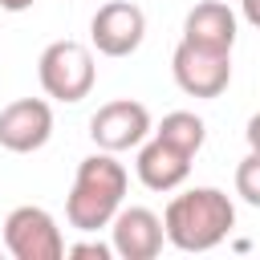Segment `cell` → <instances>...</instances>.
<instances>
[{
	"instance_id": "cell-6",
	"label": "cell",
	"mask_w": 260,
	"mask_h": 260,
	"mask_svg": "<svg viewBox=\"0 0 260 260\" xmlns=\"http://www.w3.org/2000/svg\"><path fill=\"white\" fill-rule=\"evenodd\" d=\"M171 73H175L183 93L219 98L232 81V53H211V49H195V45L179 41V49L171 57Z\"/></svg>"
},
{
	"instance_id": "cell-4",
	"label": "cell",
	"mask_w": 260,
	"mask_h": 260,
	"mask_svg": "<svg viewBox=\"0 0 260 260\" xmlns=\"http://www.w3.org/2000/svg\"><path fill=\"white\" fill-rule=\"evenodd\" d=\"M4 248L16 260H61L65 256V240H61L57 219L45 207H32V203L8 211V219H4Z\"/></svg>"
},
{
	"instance_id": "cell-1",
	"label": "cell",
	"mask_w": 260,
	"mask_h": 260,
	"mask_svg": "<svg viewBox=\"0 0 260 260\" xmlns=\"http://www.w3.org/2000/svg\"><path fill=\"white\" fill-rule=\"evenodd\" d=\"M236 228V207L219 187H191L162 211V240L179 252H211Z\"/></svg>"
},
{
	"instance_id": "cell-15",
	"label": "cell",
	"mask_w": 260,
	"mask_h": 260,
	"mask_svg": "<svg viewBox=\"0 0 260 260\" xmlns=\"http://www.w3.org/2000/svg\"><path fill=\"white\" fill-rule=\"evenodd\" d=\"M37 0H0V8L4 12H24V8H32Z\"/></svg>"
},
{
	"instance_id": "cell-5",
	"label": "cell",
	"mask_w": 260,
	"mask_h": 260,
	"mask_svg": "<svg viewBox=\"0 0 260 260\" xmlns=\"http://www.w3.org/2000/svg\"><path fill=\"white\" fill-rule=\"evenodd\" d=\"M146 37V12L130 0H110L89 20V41L106 57H130Z\"/></svg>"
},
{
	"instance_id": "cell-10",
	"label": "cell",
	"mask_w": 260,
	"mask_h": 260,
	"mask_svg": "<svg viewBox=\"0 0 260 260\" xmlns=\"http://www.w3.org/2000/svg\"><path fill=\"white\" fill-rule=\"evenodd\" d=\"M236 32H240V20L223 0H199L183 20V41L211 53H232Z\"/></svg>"
},
{
	"instance_id": "cell-16",
	"label": "cell",
	"mask_w": 260,
	"mask_h": 260,
	"mask_svg": "<svg viewBox=\"0 0 260 260\" xmlns=\"http://www.w3.org/2000/svg\"><path fill=\"white\" fill-rule=\"evenodd\" d=\"M244 8H248V20H256V0H244Z\"/></svg>"
},
{
	"instance_id": "cell-11",
	"label": "cell",
	"mask_w": 260,
	"mask_h": 260,
	"mask_svg": "<svg viewBox=\"0 0 260 260\" xmlns=\"http://www.w3.org/2000/svg\"><path fill=\"white\" fill-rule=\"evenodd\" d=\"M138 146H142V142H138ZM134 171H138L142 187H150V191H175V187L191 175V154L175 150V146L162 142V138H150V142L138 150Z\"/></svg>"
},
{
	"instance_id": "cell-7",
	"label": "cell",
	"mask_w": 260,
	"mask_h": 260,
	"mask_svg": "<svg viewBox=\"0 0 260 260\" xmlns=\"http://www.w3.org/2000/svg\"><path fill=\"white\" fill-rule=\"evenodd\" d=\"M146 134H150V110L142 102H134V98L106 102L89 118V138L98 142V150H110V154L138 146Z\"/></svg>"
},
{
	"instance_id": "cell-13",
	"label": "cell",
	"mask_w": 260,
	"mask_h": 260,
	"mask_svg": "<svg viewBox=\"0 0 260 260\" xmlns=\"http://www.w3.org/2000/svg\"><path fill=\"white\" fill-rule=\"evenodd\" d=\"M236 191L244 195V203H260V158H256V150H248L244 154V162H240V171H236Z\"/></svg>"
},
{
	"instance_id": "cell-8",
	"label": "cell",
	"mask_w": 260,
	"mask_h": 260,
	"mask_svg": "<svg viewBox=\"0 0 260 260\" xmlns=\"http://www.w3.org/2000/svg\"><path fill=\"white\" fill-rule=\"evenodd\" d=\"M53 138V110L41 98H16L0 110V146L12 154H32Z\"/></svg>"
},
{
	"instance_id": "cell-12",
	"label": "cell",
	"mask_w": 260,
	"mask_h": 260,
	"mask_svg": "<svg viewBox=\"0 0 260 260\" xmlns=\"http://www.w3.org/2000/svg\"><path fill=\"white\" fill-rule=\"evenodd\" d=\"M154 138H162V142H171L175 150H183V154L195 158L199 146H203V138H207V126H203L199 114H191V110H175V114H167V118L158 122Z\"/></svg>"
},
{
	"instance_id": "cell-9",
	"label": "cell",
	"mask_w": 260,
	"mask_h": 260,
	"mask_svg": "<svg viewBox=\"0 0 260 260\" xmlns=\"http://www.w3.org/2000/svg\"><path fill=\"white\" fill-rule=\"evenodd\" d=\"M110 228V248L122 260H154L162 252V219L150 207H118Z\"/></svg>"
},
{
	"instance_id": "cell-2",
	"label": "cell",
	"mask_w": 260,
	"mask_h": 260,
	"mask_svg": "<svg viewBox=\"0 0 260 260\" xmlns=\"http://www.w3.org/2000/svg\"><path fill=\"white\" fill-rule=\"evenodd\" d=\"M122 195H126V167L110 150H98V154L81 158L77 175H73V187H69V199H65L69 228H77V232L106 228L114 219V211L122 207Z\"/></svg>"
},
{
	"instance_id": "cell-3",
	"label": "cell",
	"mask_w": 260,
	"mask_h": 260,
	"mask_svg": "<svg viewBox=\"0 0 260 260\" xmlns=\"http://www.w3.org/2000/svg\"><path fill=\"white\" fill-rule=\"evenodd\" d=\"M37 77L49 98L73 106V102L89 98V89H93V77H98L93 53L81 41H53L37 61Z\"/></svg>"
},
{
	"instance_id": "cell-14",
	"label": "cell",
	"mask_w": 260,
	"mask_h": 260,
	"mask_svg": "<svg viewBox=\"0 0 260 260\" xmlns=\"http://www.w3.org/2000/svg\"><path fill=\"white\" fill-rule=\"evenodd\" d=\"M73 260H110L114 256V248L110 244H102V240H85V244H73V248H65Z\"/></svg>"
}]
</instances>
